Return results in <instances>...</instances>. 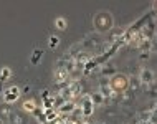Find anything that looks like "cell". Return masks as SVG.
<instances>
[{
    "label": "cell",
    "instance_id": "1",
    "mask_svg": "<svg viewBox=\"0 0 157 124\" xmlns=\"http://www.w3.org/2000/svg\"><path fill=\"white\" fill-rule=\"evenodd\" d=\"M94 28L99 33L103 32H109L113 28V15L108 14V12H99L94 17Z\"/></svg>",
    "mask_w": 157,
    "mask_h": 124
},
{
    "label": "cell",
    "instance_id": "2",
    "mask_svg": "<svg viewBox=\"0 0 157 124\" xmlns=\"http://www.w3.org/2000/svg\"><path fill=\"white\" fill-rule=\"evenodd\" d=\"M109 86L114 93H124L127 88H129V83H127V76L124 75H114L111 79H109Z\"/></svg>",
    "mask_w": 157,
    "mask_h": 124
},
{
    "label": "cell",
    "instance_id": "3",
    "mask_svg": "<svg viewBox=\"0 0 157 124\" xmlns=\"http://www.w3.org/2000/svg\"><path fill=\"white\" fill-rule=\"evenodd\" d=\"M18 98H20V88L17 84L3 89V101H5V104H13V103L18 101Z\"/></svg>",
    "mask_w": 157,
    "mask_h": 124
},
{
    "label": "cell",
    "instance_id": "4",
    "mask_svg": "<svg viewBox=\"0 0 157 124\" xmlns=\"http://www.w3.org/2000/svg\"><path fill=\"white\" fill-rule=\"evenodd\" d=\"M98 91H99L101 95L106 98V101H108V98H114V96H116V93L111 89V86H109V79L106 78V76H103V78H101V81H99V89H98Z\"/></svg>",
    "mask_w": 157,
    "mask_h": 124
},
{
    "label": "cell",
    "instance_id": "5",
    "mask_svg": "<svg viewBox=\"0 0 157 124\" xmlns=\"http://www.w3.org/2000/svg\"><path fill=\"white\" fill-rule=\"evenodd\" d=\"M75 108H76V103L75 101H66V103H63L56 111H58V114H60V118L66 119V116H70L71 111H73Z\"/></svg>",
    "mask_w": 157,
    "mask_h": 124
},
{
    "label": "cell",
    "instance_id": "6",
    "mask_svg": "<svg viewBox=\"0 0 157 124\" xmlns=\"http://www.w3.org/2000/svg\"><path fill=\"white\" fill-rule=\"evenodd\" d=\"M109 37H108V46H111L114 45L116 41H119L122 35H124V32H126V28H114V30H109Z\"/></svg>",
    "mask_w": 157,
    "mask_h": 124
},
{
    "label": "cell",
    "instance_id": "7",
    "mask_svg": "<svg viewBox=\"0 0 157 124\" xmlns=\"http://www.w3.org/2000/svg\"><path fill=\"white\" fill-rule=\"evenodd\" d=\"M79 108H81L84 118L91 116V114H93V109H94V106H93L90 96H84V98H83V99H81V104H79Z\"/></svg>",
    "mask_w": 157,
    "mask_h": 124
},
{
    "label": "cell",
    "instance_id": "8",
    "mask_svg": "<svg viewBox=\"0 0 157 124\" xmlns=\"http://www.w3.org/2000/svg\"><path fill=\"white\" fill-rule=\"evenodd\" d=\"M139 81H141V84H152L154 83V71H151V70H147V68H144V70L139 73Z\"/></svg>",
    "mask_w": 157,
    "mask_h": 124
},
{
    "label": "cell",
    "instance_id": "9",
    "mask_svg": "<svg viewBox=\"0 0 157 124\" xmlns=\"http://www.w3.org/2000/svg\"><path fill=\"white\" fill-rule=\"evenodd\" d=\"M58 96L61 98L63 101H75V98H73V93H71V88H70V84H66V86H61L60 89V93H58Z\"/></svg>",
    "mask_w": 157,
    "mask_h": 124
},
{
    "label": "cell",
    "instance_id": "10",
    "mask_svg": "<svg viewBox=\"0 0 157 124\" xmlns=\"http://www.w3.org/2000/svg\"><path fill=\"white\" fill-rule=\"evenodd\" d=\"M70 88H71V93H73V98L79 96V95L83 93V83H81L79 79L71 81V83H70Z\"/></svg>",
    "mask_w": 157,
    "mask_h": 124
},
{
    "label": "cell",
    "instance_id": "11",
    "mask_svg": "<svg viewBox=\"0 0 157 124\" xmlns=\"http://www.w3.org/2000/svg\"><path fill=\"white\" fill-rule=\"evenodd\" d=\"M90 99H91V103H93V106H101V104H104V103H106V98L101 95L99 91L91 93V95H90Z\"/></svg>",
    "mask_w": 157,
    "mask_h": 124
},
{
    "label": "cell",
    "instance_id": "12",
    "mask_svg": "<svg viewBox=\"0 0 157 124\" xmlns=\"http://www.w3.org/2000/svg\"><path fill=\"white\" fill-rule=\"evenodd\" d=\"M8 119H10V124H27L25 118H23V116H20L18 113H10Z\"/></svg>",
    "mask_w": 157,
    "mask_h": 124
},
{
    "label": "cell",
    "instance_id": "13",
    "mask_svg": "<svg viewBox=\"0 0 157 124\" xmlns=\"http://www.w3.org/2000/svg\"><path fill=\"white\" fill-rule=\"evenodd\" d=\"M45 118H46V122L48 121H56V119L60 118V114H58L56 109H45Z\"/></svg>",
    "mask_w": 157,
    "mask_h": 124
},
{
    "label": "cell",
    "instance_id": "14",
    "mask_svg": "<svg viewBox=\"0 0 157 124\" xmlns=\"http://www.w3.org/2000/svg\"><path fill=\"white\" fill-rule=\"evenodd\" d=\"M41 109H55V96H50L46 98V99H43V103H41Z\"/></svg>",
    "mask_w": 157,
    "mask_h": 124
},
{
    "label": "cell",
    "instance_id": "15",
    "mask_svg": "<svg viewBox=\"0 0 157 124\" xmlns=\"http://www.w3.org/2000/svg\"><path fill=\"white\" fill-rule=\"evenodd\" d=\"M127 83H129V88L132 89V91H137V89L141 88V81H139L137 76H132V78H127Z\"/></svg>",
    "mask_w": 157,
    "mask_h": 124
},
{
    "label": "cell",
    "instance_id": "16",
    "mask_svg": "<svg viewBox=\"0 0 157 124\" xmlns=\"http://www.w3.org/2000/svg\"><path fill=\"white\" fill-rule=\"evenodd\" d=\"M10 76H12V70H10V68H2V70H0V84L5 83Z\"/></svg>",
    "mask_w": 157,
    "mask_h": 124
},
{
    "label": "cell",
    "instance_id": "17",
    "mask_svg": "<svg viewBox=\"0 0 157 124\" xmlns=\"http://www.w3.org/2000/svg\"><path fill=\"white\" fill-rule=\"evenodd\" d=\"M32 114H33V116L36 118V121H38V122H41V124H45V122H46V118H45V111H43V109H38V108H36V109L33 111Z\"/></svg>",
    "mask_w": 157,
    "mask_h": 124
},
{
    "label": "cell",
    "instance_id": "18",
    "mask_svg": "<svg viewBox=\"0 0 157 124\" xmlns=\"http://www.w3.org/2000/svg\"><path fill=\"white\" fill-rule=\"evenodd\" d=\"M23 109L27 111V113H33V111L36 109V103L33 101V99H27L23 103Z\"/></svg>",
    "mask_w": 157,
    "mask_h": 124
},
{
    "label": "cell",
    "instance_id": "19",
    "mask_svg": "<svg viewBox=\"0 0 157 124\" xmlns=\"http://www.w3.org/2000/svg\"><path fill=\"white\" fill-rule=\"evenodd\" d=\"M41 56H43V51H41V50H35V51H33V55H32L30 61L33 63V65H38V63L41 61Z\"/></svg>",
    "mask_w": 157,
    "mask_h": 124
},
{
    "label": "cell",
    "instance_id": "20",
    "mask_svg": "<svg viewBox=\"0 0 157 124\" xmlns=\"http://www.w3.org/2000/svg\"><path fill=\"white\" fill-rule=\"evenodd\" d=\"M55 27H56L58 30H65V28L68 27L66 18H63V17H58V18H55Z\"/></svg>",
    "mask_w": 157,
    "mask_h": 124
},
{
    "label": "cell",
    "instance_id": "21",
    "mask_svg": "<svg viewBox=\"0 0 157 124\" xmlns=\"http://www.w3.org/2000/svg\"><path fill=\"white\" fill-rule=\"evenodd\" d=\"M58 45H60V38H58L56 35H52L50 40H48V46L52 50H55V48H58Z\"/></svg>",
    "mask_w": 157,
    "mask_h": 124
},
{
    "label": "cell",
    "instance_id": "22",
    "mask_svg": "<svg viewBox=\"0 0 157 124\" xmlns=\"http://www.w3.org/2000/svg\"><path fill=\"white\" fill-rule=\"evenodd\" d=\"M10 113H12V111L10 109H8V106H0V116H10Z\"/></svg>",
    "mask_w": 157,
    "mask_h": 124
},
{
    "label": "cell",
    "instance_id": "23",
    "mask_svg": "<svg viewBox=\"0 0 157 124\" xmlns=\"http://www.w3.org/2000/svg\"><path fill=\"white\" fill-rule=\"evenodd\" d=\"M149 58H151V51H141V55H139V60H141V61H147Z\"/></svg>",
    "mask_w": 157,
    "mask_h": 124
},
{
    "label": "cell",
    "instance_id": "24",
    "mask_svg": "<svg viewBox=\"0 0 157 124\" xmlns=\"http://www.w3.org/2000/svg\"><path fill=\"white\" fill-rule=\"evenodd\" d=\"M114 73V68L113 66H104L103 68V75L106 76V75H113Z\"/></svg>",
    "mask_w": 157,
    "mask_h": 124
},
{
    "label": "cell",
    "instance_id": "25",
    "mask_svg": "<svg viewBox=\"0 0 157 124\" xmlns=\"http://www.w3.org/2000/svg\"><path fill=\"white\" fill-rule=\"evenodd\" d=\"M46 98H50V91L48 89H43L41 91V99H46Z\"/></svg>",
    "mask_w": 157,
    "mask_h": 124
},
{
    "label": "cell",
    "instance_id": "26",
    "mask_svg": "<svg viewBox=\"0 0 157 124\" xmlns=\"http://www.w3.org/2000/svg\"><path fill=\"white\" fill-rule=\"evenodd\" d=\"M30 89H32V88H30V86H28V84H27V86L23 88V91H25V93H28V91H30Z\"/></svg>",
    "mask_w": 157,
    "mask_h": 124
},
{
    "label": "cell",
    "instance_id": "27",
    "mask_svg": "<svg viewBox=\"0 0 157 124\" xmlns=\"http://www.w3.org/2000/svg\"><path fill=\"white\" fill-rule=\"evenodd\" d=\"M81 124H90V122H86V121H84V122H81Z\"/></svg>",
    "mask_w": 157,
    "mask_h": 124
},
{
    "label": "cell",
    "instance_id": "28",
    "mask_svg": "<svg viewBox=\"0 0 157 124\" xmlns=\"http://www.w3.org/2000/svg\"><path fill=\"white\" fill-rule=\"evenodd\" d=\"M0 124H3V121H2V119H0Z\"/></svg>",
    "mask_w": 157,
    "mask_h": 124
},
{
    "label": "cell",
    "instance_id": "29",
    "mask_svg": "<svg viewBox=\"0 0 157 124\" xmlns=\"http://www.w3.org/2000/svg\"><path fill=\"white\" fill-rule=\"evenodd\" d=\"M0 93H2V89H0Z\"/></svg>",
    "mask_w": 157,
    "mask_h": 124
},
{
    "label": "cell",
    "instance_id": "30",
    "mask_svg": "<svg viewBox=\"0 0 157 124\" xmlns=\"http://www.w3.org/2000/svg\"><path fill=\"white\" fill-rule=\"evenodd\" d=\"M98 124H101V122H98Z\"/></svg>",
    "mask_w": 157,
    "mask_h": 124
}]
</instances>
